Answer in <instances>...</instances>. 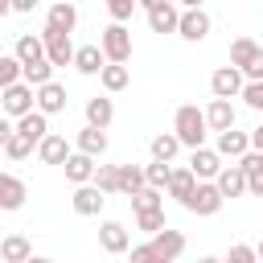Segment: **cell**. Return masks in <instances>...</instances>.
Wrapping results in <instances>:
<instances>
[{"instance_id": "1", "label": "cell", "mask_w": 263, "mask_h": 263, "mask_svg": "<svg viewBox=\"0 0 263 263\" xmlns=\"http://www.w3.org/2000/svg\"><path fill=\"white\" fill-rule=\"evenodd\" d=\"M181 251H185V234L168 226V230H160L156 238L132 247V263H177Z\"/></svg>"}, {"instance_id": "2", "label": "cell", "mask_w": 263, "mask_h": 263, "mask_svg": "<svg viewBox=\"0 0 263 263\" xmlns=\"http://www.w3.org/2000/svg\"><path fill=\"white\" fill-rule=\"evenodd\" d=\"M173 136H177L181 148H189V152L205 148V136H210V127H205V111L193 107V103L177 107V115H173Z\"/></svg>"}, {"instance_id": "3", "label": "cell", "mask_w": 263, "mask_h": 263, "mask_svg": "<svg viewBox=\"0 0 263 263\" xmlns=\"http://www.w3.org/2000/svg\"><path fill=\"white\" fill-rule=\"evenodd\" d=\"M99 49H103L107 66H127L132 62V29L127 25H107L99 33Z\"/></svg>"}, {"instance_id": "4", "label": "cell", "mask_w": 263, "mask_h": 263, "mask_svg": "<svg viewBox=\"0 0 263 263\" xmlns=\"http://www.w3.org/2000/svg\"><path fill=\"white\" fill-rule=\"evenodd\" d=\"M33 111H37V90H33V86L16 82V86L0 90V115H8L12 123L25 119V115H33Z\"/></svg>"}, {"instance_id": "5", "label": "cell", "mask_w": 263, "mask_h": 263, "mask_svg": "<svg viewBox=\"0 0 263 263\" xmlns=\"http://www.w3.org/2000/svg\"><path fill=\"white\" fill-rule=\"evenodd\" d=\"M140 8H144V16H148V29H152V33H177V25H181V4H173V0H140Z\"/></svg>"}, {"instance_id": "6", "label": "cell", "mask_w": 263, "mask_h": 263, "mask_svg": "<svg viewBox=\"0 0 263 263\" xmlns=\"http://www.w3.org/2000/svg\"><path fill=\"white\" fill-rule=\"evenodd\" d=\"M181 205H185L189 214H197V218H214V214L226 205V197L218 193V185H214V181H197V185H193V193H189Z\"/></svg>"}, {"instance_id": "7", "label": "cell", "mask_w": 263, "mask_h": 263, "mask_svg": "<svg viewBox=\"0 0 263 263\" xmlns=\"http://www.w3.org/2000/svg\"><path fill=\"white\" fill-rule=\"evenodd\" d=\"M210 29H214V21H210V12H205L201 4H189V8H181L177 37H185V41H205V37H210Z\"/></svg>"}, {"instance_id": "8", "label": "cell", "mask_w": 263, "mask_h": 263, "mask_svg": "<svg viewBox=\"0 0 263 263\" xmlns=\"http://www.w3.org/2000/svg\"><path fill=\"white\" fill-rule=\"evenodd\" d=\"M41 45H45V62L58 70V66H74V41L66 33H53V29H41Z\"/></svg>"}, {"instance_id": "9", "label": "cell", "mask_w": 263, "mask_h": 263, "mask_svg": "<svg viewBox=\"0 0 263 263\" xmlns=\"http://www.w3.org/2000/svg\"><path fill=\"white\" fill-rule=\"evenodd\" d=\"M242 86H247V78H242V70H234V66H218L214 74H210V90H214V99H238L242 95Z\"/></svg>"}, {"instance_id": "10", "label": "cell", "mask_w": 263, "mask_h": 263, "mask_svg": "<svg viewBox=\"0 0 263 263\" xmlns=\"http://www.w3.org/2000/svg\"><path fill=\"white\" fill-rule=\"evenodd\" d=\"M214 152L222 156V160H242L247 152H251V132H238V127H230V132H222V136H214Z\"/></svg>"}, {"instance_id": "11", "label": "cell", "mask_w": 263, "mask_h": 263, "mask_svg": "<svg viewBox=\"0 0 263 263\" xmlns=\"http://www.w3.org/2000/svg\"><path fill=\"white\" fill-rule=\"evenodd\" d=\"M99 247H103L107 255H127V251H132V234H127V226L115 222V218L99 222Z\"/></svg>"}, {"instance_id": "12", "label": "cell", "mask_w": 263, "mask_h": 263, "mask_svg": "<svg viewBox=\"0 0 263 263\" xmlns=\"http://www.w3.org/2000/svg\"><path fill=\"white\" fill-rule=\"evenodd\" d=\"M70 205H74L78 218H99L103 205H107V193H99L95 185H78V189L70 193Z\"/></svg>"}, {"instance_id": "13", "label": "cell", "mask_w": 263, "mask_h": 263, "mask_svg": "<svg viewBox=\"0 0 263 263\" xmlns=\"http://www.w3.org/2000/svg\"><path fill=\"white\" fill-rule=\"evenodd\" d=\"M74 156V144L66 140V136H58V132H49L41 144H37V160L41 164H66Z\"/></svg>"}, {"instance_id": "14", "label": "cell", "mask_w": 263, "mask_h": 263, "mask_svg": "<svg viewBox=\"0 0 263 263\" xmlns=\"http://www.w3.org/2000/svg\"><path fill=\"white\" fill-rule=\"evenodd\" d=\"M222 164H226V160H222L214 148H197V152H189V173H193L197 181H218Z\"/></svg>"}, {"instance_id": "15", "label": "cell", "mask_w": 263, "mask_h": 263, "mask_svg": "<svg viewBox=\"0 0 263 263\" xmlns=\"http://www.w3.org/2000/svg\"><path fill=\"white\" fill-rule=\"evenodd\" d=\"M74 25H78V8L70 4V0H58V4H49L45 8V29H53V33H74Z\"/></svg>"}, {"instance_id": "16", "label": "cell", "mask_w": 263, "mask_h": 263, "mask_svg": "<svg viewBox=\"0 0 263 263\" xmlns=\"http://www.w3.org/2000/svg\"><path fill=\"white\" fill-rule=\"evenodd\" d=\"M82 115H86V127H99V132H107V127H111V119H115V103H111L107 95H95V99H86Z\"/></svg>"}, {"instance_id": "17", "label": "cell", "mask_w": 263, "mask_h": 263, "mask_svg": "<svg viewBox=\"0 0 263 263\" xmlns=\"http://www.w3.org/2000/svg\"><path fill=\"white\" fill-rule=\"evenodd\" d=\"M234 103H226V99H210V107H205V127L214 132V136H222V132H230L234 127Z\"/></svg>"}, {"instance_id": "18", "label": "cell", "mask_w": 263, "mask_h": 263, "mask_svg": "<svg viewBox=\"0 0 263 263\" xmlns=\"http://www.w3.org/2000/svg\"><path fill=\"white\" fill-rule=\"evenodd\" d=\"M29 197V185L16 173H0V210H21Z\"/></svg>"}, {"instance_id": "19", "label": "cell", "mask_w": 263, "mask_h": 263, "mask_svg": "<svg viewBox=\"0 0 263 263\" xmlns=\"http://www.w3.org/2000/svg\"><path fill=\"white\" fill-rule=\"evenodd\" d=\"M12 58L21 62V70H25V66H37V62H45L41 33H21V37H16V49H12Z\"/></svg>"}, {"instance_id": "20", "label": "cell", "mask_w": 263, "mask_h": 263, "mask_svg": "<svg viewBox=\"0 0 263 263\" xmlns=\"http://www.w3.org/2000/svg\"><path fill=\"white\" fill-rule=\"evenodd\" d=\"M107 132H99V127H82L78 136H74V152H82V156H90V160H99L103 152H107Z\"/></svg>"}, {"instance_id": "21", "label": "cell", "mask_w": 263, "mask_h": 263, "mask_svg": "<svg viewBox=\"0 0 263 263\" xmlns=\"http://www.w3.org/2000/svg\"><path fill=\"white\" fill-rule=\"evenodd\" d=\"M62 168H66V181H70V185L78 189V185H90V181H95V168H99V160H90V156L74 152V156H70V160L62 164Z\"/></svg>"}, {"instance_id": "22", "label": "cell", "mask_w": 263, "mask_h": 263, "mask_svg": "<svg viewBox=\"0 0 263 263\" xmlns=\"http://www.w3.org/2000/svg\"><path fill=\"white\" fill-rule=\"evenodd\" d=\"M33 259V242L25 234H4L0 238V263H29Z\"/></svg>"}, {"instance_id": "23", "label": "cell", "mask_w": 263, "mask_h": 263, "mask_svg": "<svg viewBox=\"0 0 263 263\" xmlns=\"http://www.w3.org/2000/svg\"><path fill=\"white\" fill-rule=\"evenodd\" d=\"M103 66H107V58H103L99 45H78V49H74V70H78V74L95 78V74H103Z\"/></svg>"}, {"instance_id": "24", "label": "cell", "mask_w": 263, "mask_h": 263, "mask_svg": "<svg viewBox=\"0 0 263 263\" xmlns=\"http://www.w3.org/2000/svg\"><path fill=\"white\" fill-rule=\"evenodd\" d=\"M37 111L49 119V115H62L66 111V86L62 82H49V86H41L37 90Z\"/></svg>"}, {"instance_id": "25", "label": "cell", "mask_w": 263, "mask_h": 263, "mask_svg": "<svg viewBox=\"0 0 263 263\" xmlns=\"http://www.w3.org/2000/svg\"><path fill=\"white\" fill-rule=\"evenodd\" d=\"M218 193L222 197H242L247 193V173L238 168V164H222V173H218Z\"/></svg>"}, {"instance_id": "26", "label": "cell", "mask_w": 263, "mask_h": 263, "mask_svg": "<svg viewBox=\"0 0 263 263\" xmlns=\"http://www.w3.org/2000/svg\"><path fill=\"white\" fill-rule=\"evenodd\" d=\"M238 168L247 173V193L251 197H263V152H247L238 160Z\"/></svg>"}, {"instance_id": "27", "label": "cell", "mask_w": 263, "mask_h": 263, "mask_svg": "<svg viewBox=\"0 0 263 263\" xmlns=\"http://www.w3.org/2000/svg\"><path fill=\"white\" fill-rule=\"evenodd\" d=\"M259 49H263L259 41H251V37H234V41H230V66H234V70H247V66L259 58Z\"/></svg>"}, {"instance_id": "28", "label": "cell", "mask_w": 263, "mask_h": 263, "mask_svg": "<svg viewBox=\"0 0 263 263\" xmlns=\"http://www.w3.org/2000/svg\"><path fill=\"white\" fill-rule=\"evenodd\" d=\"M16 132L29 140V144H41L45 136H49V119L41 115V111H33V115H25V119H16Z\"/></svg>"}, {"instance_id": "29", "label": "cell", "mask_w": 263, "mask_h": 263, "mask_svg": "<svg viewBox=\"0 0 263 263\" xmlns=\"http://www.w3.org/2000/svg\"><path fill=\"white\" fill-rule=\"evenodd\" d=\"M148 152H152V160H160V164H173V156L181 152V140H177L173 132H160V136H152Z\"/></svg>"}, {"instance_id": "30", "label": "cell", "mask_w": 263, "mask_h": 263, "mask_svg": "<svg viewBox=\"0 0 263 263\" xmlns=\"http://www.w3.org/2000/svg\"><path fill=\"white\" fill-rule=\"evenodd\" d=\"M140 189H148L144 164H119V193H123V197H136Z\"/></svg>"}, {"instance_id": "31", "label": "cell", "mask_w": 263, "mask_h": 263, "mask_svg": "<svg viewBox=\"0 0 263 263\" xmlns=\"http://www.w3.org/2000/svg\"><path fill=\"white\" fill-rule=\"evenodd\" d=\"M99 82H103V90H107V95H119V90H127V82H132V70H127V66H103Z\"/></svg>"}, {"instance_id": "32", "label": "cell", "mask_w": 263, "mask_h": 263, "mask_svg": "<svg viewBox=\"0 0 263 263\" xmlns=\"http://www.w3.org/2000/svg\"><path fill=\"white\" fill-rule=\"evenodd\" d=\"M193 185H197V177H193V173H189V164H185V168H173V177H168V189H164V193H168V197H177V201H185V197L193 193Z\"/></svg>"}, {"instance_id": "33", "label": "cell", "mask_w": 263, "mask_h": 263, "mask_svg": "<svg viewBox=\"0 0 263 263\" xmlns=\"http://www.w3.org/2000/svg\"><path fill=\"white\" fill-rule=\"evenodd\" d=\"M168 177H173V164H160V160L144 164V181H148V189L164 193V189H168Z\"/></svg>"}, {"instance_id": "34", "label": "cell", "mask_w": 263, "mask_h": 263, "mask_svg": "<svg viewBox=\"0 0 263 263\" xmlns=\"http://www.w3.org/2000/svg\"><path fill=\"white\" fill-rule=\"evenodd\" d=\"M90 185H95L99 193H119V164H99Z\"/></svg>"}, {"instance_id": "35", "label": "cell", "mask_w": 263, "mask_h": 263, "mask_svg": "<svg viewBox=\"0 0 263 263\" xmlns=\"http://www.w3.org/2000/svg\"><path fill=\"white\" fill-rule=\"evenodd\" d=\"M132 210H136V214H152V210H164V193H156V189H140V193L132 197Z\"/></svg>"}, {"instance_id": "36", "label": "cell", "mask_w": 263, "mask_h": 263, "mask_svg": "<svg viewBox=\"0 0 263 263\" xmlns=\"http://www.w3.org/2000/svg\"><path fill=\"white\" fill-rule=\"evenodd\" d=\"M136 230H144L148 238H156L160 230H168V222H164V210H152V214H136Z\"/></svg>"}, {"instance_id": "37", "label": "cell", "mask_w": 263, "mask_h": 263, "mask_svg": "<svg viewBox=\"0 0 263 263\" xmlns=\"http://www.w3.org/2000/svg\"><path fill=\"white\" fill-rule=\"evenodd\" d=\"M33 152H37V144H29L21 132H12V140L4 144V156H8V160H29Z\"/></svg>"}, {"instance_id": "38", "label": "cell", "mask_w": 263, "mask_h": 263, "mask_svg": "<svg viewBox=\"0 0 263 263\" xmlns=\"http://www.w3.org/2000/svg\"><path fill=\"white\" fill-rule=\"evenodd\" d=\"M16 82H21V62L12 53H0V90H8Z\"/></svg>"}, {"instance_id": "39", "label": "cell", "mask_w": 263, "mask_h": 263, "mask_svg": "<svg viewBox=\"0 0 263 263\" xmlns=\"http://www.w3.org/2000/svg\"><path fill=\"white\" fill-rule=\"evenodd\" d=\"M136 0H107V12H111V25H127L136 16Z\"/></svg>"}, {"instance_id": "40", "label": "cell", "mask_w": 263, "mask_h": 263, "mask_svg": "<svg viewBox=\"0 0 263 263\" xmlns=\"http://www.w3.org/2000/svg\"><path fill=\"white\" fill-rule=\"evenodd\" d=\"M222 263H259L255 242H230V251L222 255Z\"/></svg>"}, {"instance_id": "41", "label": "cell", "mask_w": 263, "mask_h": 263, "mask_svg": "<svg viewBox=\"0 0 263 263\" xmlns=\"http://www.w3.org/2000/svg\"><path fill=\"white\" fill-rule=\"evenodd\" d=\"M238 99H242V103H247L251 111H259V115H263V82H247Z\"/></svg>"}, {"instance_id": "42", "label": "cell", "mask_w": 263, "mask_h": 263, "mask_svg": "<svg viewBox=\"0 0 263 263\" xmlns=\"http://www.w3.org/2000/svg\"><path fill=\"white\" fill-rule=\"evenodd\" d=\"M242 78H247V82H263V49H259V58L242 70Z\"/></svg>"}, {"instance_id": "43", "label": "cell", "mask_w": 263, "mask_h": 263, "mask_svg": "<svg viewBox=\"0 0 263 263\" xmlns=\"http://www.w3.org/2000/svg\"><path fill=\"white\" fill-rule=\"evenodd\" d=\"M12 132H16V123H12L8 115H0V152H4V144L12 140Z\"/></svg>"}, {"instance_id": "44", "label": "cell", "mask_w": 263, "mask_h": 263, "mask_svg": "<svg viewBox=\"0 0 263 263\" xmlns=\"http://www.w3.org/2000/svg\"><path fill=\"white\" fill-rule=\"evenodd\" d=\"M251 152H263V123L251 127Z\"/></svg>"}, {"instance_id": "45", "label": "cell", "mask_w": 263, "mask_h": 263, "mask_svg": "<svg viewBox=\"0 0 263 263\" xmlns=\"http://www.w3.org/2000/svg\"><path fill=\"white\" fill-rule=\"evenodd\" d=\"M37 0H12V12H33Z\"/></svg>"}, {"instance_id": "46", "label": "cell", "mask_w": 263, "mask_h": 263, "mask_svg": "<svg viewBox=\"0 0 263 263\" xmlns=\"http://www.w3.org/2000/svg\"><path fill=\"white\" fill-rule=\"evenodd\" d=\"M8 12H12V4H8V0H0V21H4Z\"/></svg>"}, {"instance_id": "47", "label": "cell", "mask_w": 263, "mask_h": 263, "mask_svg": "<svg viewBox=\"0 0 263 263\" xmlns=\"http://www.w3.org/2000/svg\"><path fill=\"white\" fill-rule=\"evenodd\" d=\"M197 263H222V259H218V255H201Z\"/></svg>"}, {"instance_id": "48", "label": "cell", "mask_w": 263, "mask_h": 263, "mask_svg": "<svg viewBox=\"0 0 263 263\" xmlns=\"http://www.w3.org/2000/svg\"><path fill=\"white\" fill-rule=\"evenodd\" d=\"M255 255H259V263H263V238H259V242H255Z\"/></svg>"}, {"instance_id": "49", "label": "cell", "mask_w": 263, "mask_h": 263, "mask_svg": "<svg viewBox=\"0 0 263 263\" xmlns=\"http://www.w3.org/2000/svg\"><path fill=\"white\" fill-rule=\"evenodd\" d=\"M29 263H53V259H45V255H33V259H29Z\"/></svg>"}]
</instances>
